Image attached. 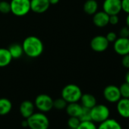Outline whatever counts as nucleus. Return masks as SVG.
I'll return each mask as SVG.
<instances>
[{"instance_id": "nucleus-1", "label": "nucleus", "mask_w": 129, "mask_h": 129, "mask_svg": "<svg viewBox=\"0 0 129 129\" xmlns=\"http://www.w3.org/2000/svg\"><path fill=\"white\" fill-rule=\"evenodd\" d=\"M21 45L24 53L31 58L40 56L44 50L43 41L36 36H29L26 37Z\"/></svg>"}, {"instance_id": "nucleus-2", "label": "nucleus", "mask_w": 129, "mask_h": 129, "mask_svg": "<svg viewBox=\"0 0 129 129\" xmlns=\"http://www.w3.org/2000/svg\"><path fill=\"white\" fill-rule=\"evenodd\" d=\"M26 119L30 129H48L49 127V119L42 112H34Z\"/></svg>"}, {"instance_id": "nucleus-3", "label": "nucleus", "mask_w": 129, "mask_h": 129, "mask_svg": "<svg viewBox=\"0 0 129 129\" xmlns=\"http://www.w3.org/2000/svg\"><path fill=\"white\" fill-rule=\"evenodd\" d=\"M61 97L68 103H77L80 101L82 96L81 89L76 84H69L66 85L61 90Z\"/></svg>"}, {"instance_id": "nucleus-4", "label": "nucleus", "mask_w": 129, "mask_h": 129, "mask_svg": "<svg viewBox=\"0 0 129 129\" xmlns=\"http://www.w3.org/2000/svg\"><path fill=\"white\" fill-rule=\"evenodd\" d=\"M11 12L18 17H23L30 11V0H11Z\"/></svg>"}, {"instance_id": "nucleus-5", "label": "nucleus", "mask_w": 129, "mask_h": 129, "mask_svg": "<svg viewBox=\"0 0 129 129\" xmlns=\"http://www.w3.org/2000/svg\"><path fill=\"white\" fill-rule=\"evenodd\" d=\"M91 120L95 123H101L109 118V109L103 104H96L90 109Z\"/></svg>"}, {"instance_id": "nucleus-6", "label": "nucleus", "mask_w": 129, "mask_h": 129, "mask_svg": "<svg viewBox=\"0 0 129 129\" xmlns=\"http://www.w3.org/2000/svg\"><path fill=\"white\" fill-rule=\"evenodd\" d=\"M34 106L42 112H49L53 108V100L47 94H39L34 100Z\"/></svg>"}, {"instance_id": "nucleus-7", "label": "nucleus", "mask_w": 129, "mask_h": 129, "mask_svg": "<svg viewBox=\"0 0 129 129\" xmlns=\"http://www.w3.org/2000/svg\"><path fill=\"white\" fill-rule=\"evenodd\" d=\"M103 96L109 103H116L121 98L119 87L113 84L106 86L103 90Z\"/></svg>"}, {"instance_id": "nucleus-8", "label": "nucleus", "mask_w": 129, "mask_h": 129, "mask_svg": "<svg viewBox=\"0 0 129 129\" xmlns=\"http://www.w3.org/2000/svg\"><path fill=\"white\" fill-rule=\"evenodd\" d=\"M109 43L106 38L105 36L97 35L93 37L90 41V46L93 51L96 52H105L109 47Z\"/></svg>"}, {"instance_id": "nucleus-9", "label": "nucleus", "mask_w": 129, "mask_h": 129, "mask_svg": "<svg viewBox=\"0 0 129 129\" xmlns=\"http://www.w3.org/2000/svg\"><path fill=\"white\" fill-rule=\"evenodd\" d=\"M103 9L109 15H118L121 12V0H104Z\"/></svg>"}, {"instance_id": "nucleus-10", "label": "nucleus", "mask_w": 129, "mask_h": 129, "mask_svg": "<svg viewBox=\"0 0 129 129\" xmlns=\"http://www.w3.org/2000/svg\"><path fill=\"white\" fill-rule=\"evenodd\" d=\"M114 51L119 55H124L129 53V39L124 37H118L113 43Z\"/></svg>"}, {"instance_id": "nucleus-11", "label": "nucleus", "mask_w": 129, "mask_h": 129, "mask_svg": "<svg viewBox=\"0 0 129 129\" xmlns=\"http://www.w3.org/2000/svg\"><path fill=\"white\" fill-rule=\"evenodd\" d=\"M50 6L49 0H30V11L42 14L46 12Z\"/></svg>"}, {"instance_id": "nucleus-12", "label": "nucleus", "mask_w": 129, "mask_h": 129, "mask_svg": "<svg viewBox=\"0 0 129 129\" xmlns=\"http://www.w3.org/2000/svg\"><path fill=\"white\" fill-rule=\"evenodd\" d=\"M118 114L124 118H129V98H121L116 103Z\"/></svg>"}, {"instance_id": "nucleus-13", "label": "nucleus", "mask_w": 129, "mask_h": 129, "mask_svg": "<svg viewBox=\"0 0 129 129\" xmlns=\"http://www.w3.org/2000/svg\"><path fill=\"white\" fill-rule=\"evenodd\" d=\"M109 15L105 12H96L93 15V23L97 27H104L109 24Z\"/></svg>"}, {"instance_id": "nucleus-14", "label": "nucleus", "mask_w": 129, "mask_h": 129, "mask_svg": "<svg viewBox=\"0 0 129 129\" xmlns=\"http://www.w3.org/2000/svg\"><path fill=\"white\" fill-rule=\"evenodd\" d=\"M34 108L35 106L33 102H31L30 100H24L21 103L19 110L22 117L24 118H27L34 112Z\"/></svg>"}, {"instance_id": "nucleus-15", "label": "nucleus", "mask_w": 129, "mask_h": 129, "mask_svg": "<svg viewBox=\"0 0 129 129\" xmlns=\"http://www.w3.org/2000/svg\"><path fill=\"white\" fill-rule=\"evenodd\" d=\"M83 106L81 104L77 103H70L67 104L66 108V113L69 115V117H78L81 112Z\"/></svg>"}, {"instance_id": "nucleus-16", "label": "nucleus", "mask_w": 129, "mask_h": 129, "mask_svg": "<svg viewBox=\"0 0 129 129\" xmlns=\"http://www.w3.org/2000/svg\"><path fill=\"white\" fill-rule=\"evenodd\" d=\"M97 129H123L121 124L115 118H109L106 121L100 123Z\"/></svg>"}, {"instance_id": "nucleus-17", "label": "nucleus", "mask_w": 129, "mask_h": 129, "mask_svg": "<svg viewBox=\"0 0 129 129\" xmlns=\"http://www.w3.org/2000/svg\"><path fill=\"white\" fill-rule=\"evenodd\" d=\"M12 57L8 49L0 48V68L8 66L12 61Z\"/></svg>"}, {"instance_id": "nucleus-18", "label": "nucleus", "mask_w": 129, "mask_h": 129, "mask_svg": "<svg viewBox=\"0 0 129 129\" xmlns=\"http://www.w3.org/2000/svg\"><path fill=\"white\" fill-rule=\"evenodd\" d=\"M81 103L83 107H86L88 109L93 108L96 103V97L90 94V93H84L82 94L81 97Z\"/></svg>"}, {"instance_id": "nucleus-19", "label": "nucleus", "mask_w": 129, "mask_h": 129, "mask_svg": "<svg viewBox=\"0 0 129 129\" xmlns=\"http://www.w3.org/2000/svg\"><path fill=\"white\" fill-rule=\"evenodd\" d=\"M83 9L86 14L93 15L98 10V3L96 0H87L84 4Z\"/></svg>"}, {"instance_id": "nucleus-20", "label": "nucleus", "mask_w": 129, "mask_h": 129, "mask_svg": "<svg viewBox=\"0 0 129 129\" xmlns=\"http://www.w3.org/2000/svg\"><path fill=\"white\" fill-rule=\"evenodd\" d=\"M12 57L13 59H17L21 58L23 54H24V51H23V48H22V45L19 44V43H12L9 48H8Z\"/></svg>"}, {"instance_id": "nucleus-21", "label": "nucleus", "mask_w": 129, "mask_h": 129, "mask_svg": "<svg viewBox=\"0 0 129 129\" xmlns=\"http://www.w3.org/2000/svg\"><path fill=\"white\" fill-rule=\"evenodd\" d=\"M12 109V102L7 98H0V115H8Z\"/></svg>"}, {"instance_id": "nucleus-22", "label": "nucleus", "mask_w": 129, "mask_h": 129, "mask_svg": "<svg viewBox=\"0 0 129 129\" xmlns=\"http://www.w3.org/2000/svg\"><path fill=\"white\" fill-rule=\"evenodd\" d=\"M68 103L64 100L62 97L58 98L55 100H53V108L58 109V110H61V109H66Z\"/></svg>"}, {"instance_id": "nucleus-23", "label": "nucleus", "mask_w": 129, "mask_h": 129, "mask_svg": "<svg viewBox=\"0 0 129 129\" xmlns=\"http://www.w3.org/2000/svg\"><path fill=\"white\" fill-rule=\"evenodd\" d=\"M78 118L80 119L81 121H90L91 120L90 109H88V108H86V107H83L82 110H81V112L80 115L78 116Z\"/></svg>"}, {"instance_id": "nucleus-24", "label": "nucleus", "mask_w": 129, "mask_h": 129, "mask_svg": "<svg viewBox=\"0 0 129 129\" xmlns=\"http://www.w3.org/2000/svg\"><path fill=\"white\" fill-rule=\"evenodd\" d=\"M77 129H97V126L93 121H81Z\"/></svg>"}, {"instance_id": "nucleus-25", "label": "nucleus", "mask_w": 129, "mask_h": 129, "mask_svg": "<svg viewBox=\"0 0 129 129\" xmlns=\"http://www.w3.org/2000/svg\"><path fill=\"white\" fill-rule=\"evenodd\" d=\"M121 98H129V84L124 82L119 87Z\"/></svg>"}, {"instance_id": "nucleus-26", "label": "nucleus", "mask_w": 129, "mask_h": 129, "mask_svg": "<svg viewBox=\"0 0 129 129\" xmlns=\"http://www.w3.org/2000/svg\"><path fill=\"white\" fill-rule=\"evenodd\" d=\"M0 12L2 14H9L11 12V5L10 3L6 1H0Z\"/></svg>"}, {"instance_id": "nucleus-27", "label": "nucleus", "mask_w": 129, "mask_h": 129, "mask_svg": "<svg viewBox=\"0 0 129 129\" xmlns=\"http://www.w3.org/2000/svg\"><path fill=\"white\" fill-rule=\"evenodd\" d=\"M81 121L78 117H69L68 120V125L70 129H77Z\"/></svg>"}, {"instance_id": "nucleus-28", "label": "nucleus", "mask_w": 129, "mask_h": 129, "mask_svg": "<svg viewBox=\"0 0 129 129\" xmlns=\"http://www.w3.org/2000/svg\"><path fill=\"white\" fill-rule=\"evenodd\" d=\"M121 11L129 14V0H121Z\"/></svg>"}, {"instance_id": "nucleus-29", "label": "nucleus", "mask_w": 129, "mask_h": 129, "mask_svg": "<svg viewBox=\"0 0 129 129\" xmlns=\"http://www.w3.org/2000/svg\"><path fill=\"white\" fill-rule=\"evenodd\" d=\"M105 37L107 39V40L109 41V43H114L117 40V38H118L117 34L115 32H113V31L109 32L106 34V36H105Z\"/></svg>"}, {"instance_id": "nucleus-30", "label": "nucleus", "mask_w": 129, "mask_h": 129, "mask_svg": "<svg viewBox=\"0 0 129 129\" xmlns=\"http://www.w3.org/2000/svg\"><path fill=\"white\" fill-rule=\"evenodd\" d=\"M119 36H120V37L128 38V37H129V27H127V26L121 27L120 31H119Z\"/></svg>"}, {"instance_id": "nucleus-31", "label": "nucleus", "mask_w": 129, "mask_h": 129, "mask_svg": "<svg viewBox=\"0 0 129 129\" xmlns=\"http://www.w3.org/2000/svg\"><path fill=\"white\" fill-rule=\"evenodd\" d=\"M119 22V18L118 15H109V24L112 25H117Z\"/></svg>"}, {"instance_id": "nucleus-32", "label": "nucleus", "mask_w": 129, "mask_h": 129, "mask_svg": "<svg viewBox=\"0 0 129 129\" xmlns=\"http://www.w3.org/2000/svg\"><path fill=\"white\" fill-rule=\"evenodd\" d=\"M121 64H122L123 67L129 69V53L122 56Z\"/></svg>"}, {"instance_id": "nucleus-33", "label": "nucleus", "mask_w": 129, "mask_h": 129, "mask_svg": "<svg viewBox=\"0 0 129 129\" xmlns=\"http://www.w3.org/2000/svg\"><path fill=\"white\" fill-rule=\"evenodd\" d=\"M60 0H49L50 5H56L59 3Z\"/></svg>"}, {"instance_id": "nucleus-34", "label": "nucleus", "mask_w": 129, "mask_h": 129, "mask_svg": "<svg viewBox=\"0 0 129 129\" xmlns=\"http://www.w3.org/2000/svg\"><path fill=\"white\" fill-rule=\"evenodd\" d=\"M124 79H125V82L127 83V84H129V70H128V72L126 73L125 77H124Z\"/></svg>"}, {"instance_id": "nucleus-35", "label": "nucleus", "mask_w": 129, "mask_h": 129, "mask_svg": "<svg viewBox=\"0 0 129 129\" xmlns=\"http://www.w3.org/2000/svg\"><path fill=\"white\" fill-rule=\"evenodd\" d=\"M125 23H126V26L129 27V14H127L126 18H125Z\"/></svg>"}, {"instance_id": "nucleus-36", "label": "nucleus", "mask_w": 129, "mask_h": 129, "mask_svg": "<svg viewBox=\"0 0 129 129\" xmlns=\"http://www.w3.org/2000/svg\"><path fill=\"white\" fill-rule=\"evenodd\" d=\"M22 126H23V127H27V119L24 120V121L22 122Z\"/></svg>"}, {"instance_id": "nucleus-37", "label": "nucleus", "mask_w": 129, "mask_h": 129, "mask_svg": "<svg viewBox=\"0 0 129 129\" xmlns=\"http://www.w3.org/2000/svg\"><path fill=\"white\" fill-rule=\"evenodd\" d=\"M128 129H129V123H128Z\"/></svg>"}, {"instance_id": "nucleus-38", "label": "nucleus", "mask_w": 129, "mask_h": 129, "mask_svg": "<svg viewBox=\"0 0 129 129\" xmlns=\"http://www.w3.org/2000/svg\"><path fill=\"white\" fill-rule=\"evenodd\" d=\"M128 39H129V37H128Z\"/></svg>"}, {"instance_id": "nucleus-39", "label": "nucleus", "mask_w": 129, "mask_h": 129, "mask_svg": "<svg viewBox=\"0 0 129 129\" xmlns=\"http://www.w3.org/2000/svg\"><path fill=\"white\" fill-rule=\"evenodd\" d=\"M0 1H1V0H0Z\"/></svg>"}]
</instances>
